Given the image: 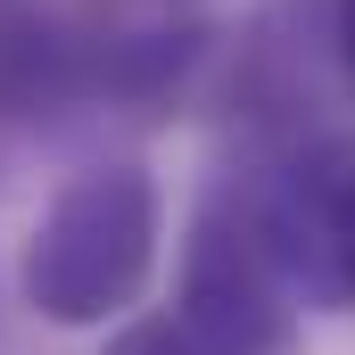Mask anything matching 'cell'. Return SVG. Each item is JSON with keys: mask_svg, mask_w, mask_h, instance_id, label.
<instances>
[{"mask_svg": "<svg viewBox=\"0 0 355 355\" xmlns=\"http://www.w3.org/2000/svg\"><path fill=\"white\" fill-rule=\"evenodd\" d=\"M166 248V198L157 174L132 157H99L50 190L17 248V297L50 331H107L141 306Z\"/></svg>", "mask_w": 355, "mask_h": 355, "instance_id": "1", "label": "cell"}, {"mask_svg": "<svg viewBox=\"0 0 355 355\" xmlns=\"http://www.w3.org/2000/svg\"><path fill=\"white\" fill-rule=\"evenodd\" d=\"M174 322L198 355H297L306 339V297L289 281V257L265 223L257 182L207 190V207L182 232L174 272Z\"/></svg>", "mask_w": 355, "mask_h": 355, "instance_id": "2", "label": "cell"}, {"mask_svg": "<svg viewBox=\"0 0 355 355\" xmlns=\"http://www.w3.org/2000/svg\"><path fill=\"white\" fill-rule=\"evenodd\" d=\"M265 223L289 257V281L306 306L355 314V132L306 141L272 182H257Z\"/></svg>", "mask_w": 355, "mask_h": 355, "instance_id": "3", "label": "cell"}, {"mask_svg": "<svg viewBox=\"0 0 355 355\" xmlns=\"http://www.w3.org/2000/svg\"><path fill=\"white\" fill-rule=\"evenodd\" d=\"M99 355H198V347H190V331L174 314H124V322H107Z\"/></svg>", "mask_w": 355, "mask_h": 355, "instance_id": "4", "label": "cell"}, {"mask_svg": "<svg viewBox=\"0 0 355 355\" xmlns=\"http://www.w3.org/2000/svg\"><path fill=\"white\" fill-rule=\"evenodd\" d=\"M331 58H339V75L355 91V0H331Z\"/></svg>", "mask_w": 355, "mask_h": 355, "instance_id": "5", "label": "cell"}]
</instances>
